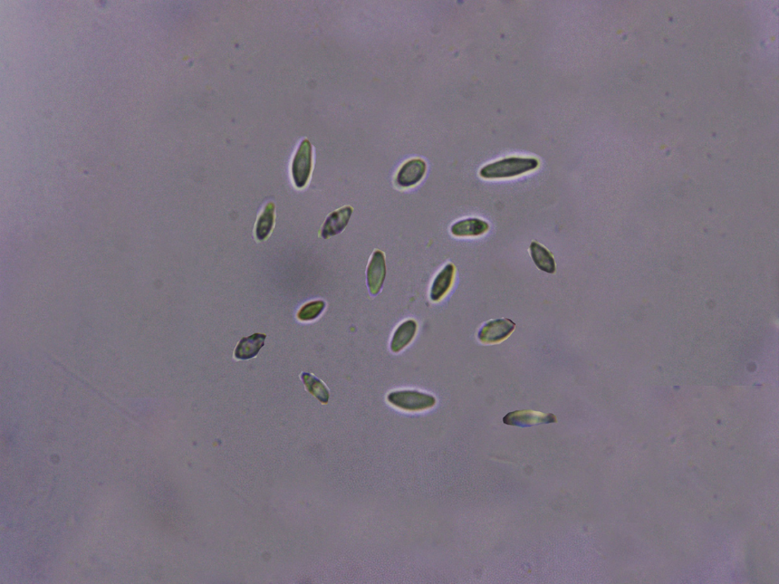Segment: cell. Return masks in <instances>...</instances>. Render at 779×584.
<instances>
[{
    "label": "cell",
    "mask_w": 779,
    "mask_h": 584,
    "mask_svg": "<svg viewBox=\"0 0 779 584\" xmlns=\"http://www.w3.org/2000/svg\"><path fill=\"white\" fill-rule=\"evenodd\" d=\"M312 170V147L311 142L304 139L298 149L292 165V175L295 185L299 189L306 186Z\"/></svg>",
    "instance_id": "3"
},
{
    "label": "cell",
    "mask_w": 779,
    "mask_h": 584,
    "mask_svg": "<svg viewBox=\"0 0 779 584\" xmlns=\"http://www.w3.org/2000/svg\"><path fill=\"white\" fill-rule=\"evenodd\" d=\"M556 422L557 419L554 415L544 414L541 411L533 410L515 411L508 414L503 418L505 424L517 427H531Z\"/></svg>",
    "instance_id": "5"
},
{
    "label": "cell",
    "mask_w": 779,
    "mask_h": 584,
    "mask_svg": "<svg viewBox=\"0 0 779 584\" xmlns=\"http://www.w3.org/2000/svg\"><path fill=\"white\" fill-rule=\"evenodd\" d=\"M417 331V323L415 321L408 320L402 323L394 332L391 343V349L394 353H398L405 349L415 339Z\"/></svg>",
    "instance_id": "11"
},
{
    "label": "cell",
    "mask_w": 779,
    "mask_h": 584,
    "mask_svg": "<svg viewBox=\"0 0 779 584\" xmlns=\"http://www.w3.org/2000/svg\"><path fill=\"white\" fill-rule=\"evenodd\" d=\"M388 401L398 409L410 411L429 409L436 404L435 397L410 390L393 391L388 394Z\"/></svg>",
    "instance_id": "2"
},
{
    "label": "cell",
    "mask_w": 779,
    "mask_h": 584,
    "mask_svg": "<svg viewBox=\"0 0 779 584\" xmlns=\"http://www.w3.org/2000/svg\"><path fill=\"white\" fill-rule=\"evenodd\" d=\"M427 166L425 161L412 159L403 165L396 176V184L400 188L416 186L424 178Z\"/></svg>",
    "instance_id": "6"
},
{
    "label": "cell",
    "mask_w": 779,
    "mask_h": 584,
    "mask_svg": "<svg viewBox=\"0 0 779 584\" xmlns=\"http://www.w3.org/2000/svg\"><path fill=\"white\" fill-rule=\"evenodd\" d=\"M530 254L538 269L549 274L556 272V266L552 254L539 243L532 242L530 245Z\"/></svg>",
    "instance_id": "13"
},
{
    "label": "cell",
    "mask_w": 779,
    "mask_h": 584,
    "mask_svg": "<svg viewBox=\"0 0 779 584\" xmlns=\"http://www.w3.org/2000/svg\"><path fill=\"white\" fill-rule=\"evenodd\" d=\"M455 266L448 263L436 276L430 289V299L432 302H439L450 291L454 282Z\"/></svg>",
    "instance_id": "9"
},
{
    "label": "cell",
    "mask_w": 779,
    "mask_h": 584,
    "mask_svg": "<svg viewBox=\"0 0 779 584\" xmlns=\"http://www.w3.org/2000/svg\"><path fill=\"white\" fill-rule=\"evenodd\" d=\"M539 165L535 158L508 157L485 166L480 169L479 175L488 180L512 178L528 173Z\"/></svg>",
    "instance_id": "1"
},
{
    "label": "cell",
    "mask_w": 779,
    "mask_h": 584,
    "mask_svg": "<svg viewBox=\"0 0 779 584\" xmlns=\"http://www.w3.org/2000/svg\"><path fill=\"white\" fill-rule=\"evenodd\" d=\"M275 205L274 203H268L261 216H259L256 225V237L259 241H264L270 235L274 225Z\"/></svg>",
    "instance_id": "14"
},
{
    "label": "cell",
    "mask_w": 779,
    "mask_h": 584,
    "mask_svg": "<svg viewBox=\"0 0 779 584\" xmlns=\"http://www.w3.org/2000/svg\"><path fill=\"white\" fill-rule=\"evenodd\" d=\"M302 379L307 391H309L312 395L319 399L322 404L329 403L330 392L321 380L309 373H303Z\"/></svg>",
    "instance_id": "15"
},
{
    "label": "cell",
    "mask_w": 779,
    "mask_h": 584,
    "mask_svg": "<svg viewBox=\"0 0 779 584\" xmlns=\"http://www.w3.org/2000/svg\"><path fill=\"white\" fill-rule=\"evenodd\" d=\"M515 327L516 324L507 318L490 321L479 330L478 339L486 344L498 343L507 339Z\"/></svg>",
    "instance_id": "4"
},
{
    "label": "cell",
    "mask_w": 779,
    "mask_h": 584,
    "mask_svg": "<svg viewBox=\"0 0 779 584\" xmlns=\"http://www.w3.org/2000/svg\"><path fill=\"white\" fill-rule=\"evenodd\" d=\"M266 335L255 333L252 336L243 338L238 344L235 352L238 359H250L255 357L264 347Z\"/></svg>",
    "instance_id": "12"
},
{
    "label": "cell",
    "mask_w": 779,
    "mask_h": 584,
    "mask_svg": "<svg viewBox=\"0 0 779 584\" xmlns=\"http://www.w3.org/2000/svg\"><path fill=\"white\" fill-rule=\"evenodd\" d=\"M325 307L326 304L323 301L307 303L303 306L298 313V318L302 321H313L319 317Z\"/></svg>",
    "instance_id": "16"
},
{
    "label": "cell",
    "mask_w": 779,
    "mask_h": 584,
    "mask_svg": "<svg viewBox=\"0 0 779 584\" xmlns=\"http://www.w3.org/2000/svg\"><path fill=\"white\" fill-rule=\"evenodd\" d=\"M353 209L350 206L341 208L326 218L321 235L326 239L341 233L349 224Z\"/></svg>",
    "instance_id": "8"
},
{
    "label": "cell",
    "mask_w": 779,
    "mask_h": 584,
    "mask_svg": "<svg viewBox=\"0 0 779 584\" xmlns=\"http://www.w3.org/2000/svg\"><path fill=\"white\" fill-rule=\"evenodd\" d=\"M489 225L478 218H468L455 223L450 228V232L458 237H479L486 234Z\"/></svg>",
    "instance_id": "10"
},
{
    "label": "cell",
    "mask_w": 779,
    "mask_h": 584,
    "mask_svg": "<svg viewBox=\"0 0 779 584\" xmlns=\"http://www.w3.org/2000/svg\"><path fill=\"white\" fill-rule=\"evenodd\" d=\"M367 285L372 295H377L381 290L386 276V256L379 251H374L367 268Z\"/></svg>",
    "instance_id": "7"
}]
</instances>
